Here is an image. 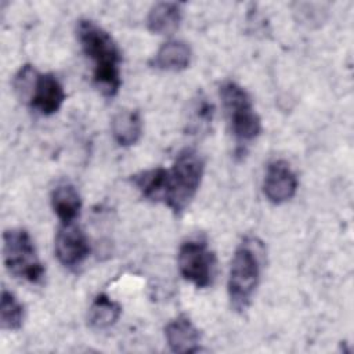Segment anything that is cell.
Wrapping results in <instances>:
<instances>
[{
	"label": "cell",
	"instance_id": "8fae6325",
	"mask_svg": "<svg viewBox=\"0 0 354 354\" xmlns=\"http://www.w3.org/2000/svg\"><path fill=\"white\" fill-rule=\"evenodd\" d=\"M191 48L181 40H170L160 46L149 65L159 71L180 72L188 68L191 62Z\"/></svg>",
	"mask_w": 354,
	"mask_h": 354
},
{
	"label": "cell",
	"instance_id": "5bb4252c",
	"mask_svg": "<svg viewBox=\"0 0 354 354\" xmlns=\"http://www.w3.org/2000/svg\"><path fill=\"white\" fill-rule=\"evenodd\" d=\"M112 137L120 147L134 145L142 134V120L136 109L119 111L111 122Z\"/></svg>",
	"mask_w": 354,
	"mask_h": 354
},
{
	"label": "cell",
	"instance_id": "ba28073f",
	"mask_svg": "<svg viewBox=\"0 0 354 354\" xmlns=\"http://www.w3.org/2000/svg\"><path fill=\"white\" fill-rule=\"evenodd\" d=\"M66 98L64 86L53 73H36L26 101L39 113L48 116L62 106Z\"/></svg>",
	"mask_w": 354,
	"mask_h": 354
},
{
	"label": "cell",
	"instance_id": "52a82bcc",
	"mask_svg": "<svg viewBox=\"0 0 354 354\" xmlns=\"http://www.w3.org/2000/svg\"><path fill=\"white\" fill-rule=\"evenodd\" d=\"M55 256L58 261L66 268H76L90 254V245L86 234L80 227L62 224L55 236Z\"/></svg>",
	"mask_w": 354,
	"mask_h": 354
},
{
	"label": "cell",
	"instance_id": "9c48e42d",
	"mask_svg": "<svg viewBox=\"0 0 354 354\" xmlns=\"http://www.w3.org/2000/svg\"><path fill=\"white\" fill-rule=\"evenodd\" d=\"M297 189V177L290 165L282 159L268 163L263 191L266 198L274 205H282L290 201Z\"/></svg>",
	"mask_w": 354,
	"mask_h": 354
},
{
	"label": "cell",
	"instance_id": "7a4b0ae2",
	"mask_svg": "<svg viewBox=\"0 0 354 354\" xmlns=\"http://www.w3.org/2000/svg\"><path fill=\"white\" fill-rule=\"evenodd\" d=\"M205 171L203 158L192 148H185L176 156L171 169H167L163 203L174 213L181 214L195 198Z\"/></svg>",
	"mask_w": 354,
	"mask_h": 354
},
{
	"label": "cell",
	"instance_id": "277c9868",
	"mask_svg": "<svg viewBox=\"0 0 354 354\" xmlns=\"http://www.w3.org/2000/svg\"><path fill=\"white\" fill-rule=\"evenodd\" d=\"M220 97L235 140L241 144L253 141L261 133V120L249 93L238 83L227 80L220 86Z\"/></svg>",
	"mask_w": 354,
	"mask_h": 354
},
{
	"label": "cell",
	"instance_id": "4fadbf2b",
	"mask_svg": "<svg viewBox=\"0 0 354 354\" xmlns=\"http://www.w3.org/2000/svg\"><path fill=\"white\" fill-rule=\"evenodd\" d=\"M51 206L62 224H71L82 209L80 194L71 183H61L51 192Z\"/></svg>",
	"mask_w": 354,
	"mask_h": 354
},
{
	"label": "cell",
	"instance_id": "e0dca14e",
	"mask_svg": "<svg viewBox=\"0 0 354 354\" xmlns=\"http://www.w3.org/2000/svg\"><path fill=\"white\" fill-rule=\"evenodd\" d=\"M24 306L18 301V299L8 292L7 289L1 290V301H0V324L3 329L7 330H18L24 324Z\"/></svg>",
	"mask_w": 354,
	"mask_h": 354
},
{
	"label": "cell",
	"instance_id": "6da1fadb",
	"mask_svg": "<svg viewBox=\"0 0 354 354\" xmlns=\"http://www.w3.org/2000/svg\"><path fill=\"white\" fill-rule=\"evenodd\" d=\"M76 37L83 53L93 61V80L105 97L118 94L120 79V50L112 36L91 19H79Z\"/></svg>",
	"mask_w": 354,
	"mask_h": 354
},
{
	"label": "cell",
	"instance_id": "3957f363",
	"mask_svg": "<svg viewBox=\"0 0 354 354\" xmlns=\"http://www.w3.org/2000/svg\"><path fill=\"white\" fill-rule=\"evenodd\" d=\"M260 279V254L254 239H245L236 248L228 274V297L235 311H245Z\"/></svg>",
	"mask_w": 354,
	"mask_h": 354
},
{
	"label": "cell",
	"instance_id": "5b68a950",
	"mask_svg": "<svg viewBox=\"0 0 354 354\" xmlns=\"http://www.w3.org/2000/svg\"><path fill=\"white\" fill-rule=\"evenodd\" d=\"M3 259L14 277L30 283L43 281L46 270L26 230L11 228L3 234Z\"/></svg>",
	"mask_w": 354,
	"mask_h": 354
},
{
	"label": "cell",
	"instance_id": "30bf717a",
	"mask_svg": "<svg viewBox=\"0 0 354 354\" xmlns=\"http://www.w3.org/2000/svg\"><path fill=\"white\" fill-rule=\"evenodd\" d=\"M167 346L173 353H195L199 350L201 333L187 315H178L165 328Z\"/></svg>",
	"mask_w": 354,
	"mask_h": 354
},
{
	"label": "cell",
	"instance_id": "ac0fdd59",
	"mask_svg": "<svg viewBox=\"0 0 354 354\" xmlns=\"http://www.w3.org/2000/svg\"><path fill=\"white\" fill-rule=\"evenodd\" d=\"M191 111H192V116L189 123L195 130L198 129L201 130L202 127L209 126V123L213 119V105L205 97L199 95V98L195 100Z\"/></svg>",
	"mask_w": 354,
	"mask_h": 354
},
{
	"label": "cell",
	"instance_id": "8992f818",
	"mask_svg": "<svg viewBox=\"0 0 354 354\" xmlns=\"http://www.w3.org/2000/svg\"><path fill=\"white\" fill-rule=\"evenodd\" d=\"M183 278L199 289L213 283L216 275V254L203 239H189L181 243L177 254Z\"/></svg>",
	"mask_w": 354,
	"mask_h": 354
},
{
	"label": "cell",
	"instance_id": "2e32d148",
	"mask_svg": "<svg viewBox=\"0 0 354 354\" xmlns=\"http://www.w3.org/2000/svg\"><path fill=\"white\" fill-rule=\"evenodd\" d=\"M167 169L153 167L131 176V183L140 194L152 202H163Z\"/></svg>",
	"mask_w": 354,
	"mask_h": 354
},
{
	"label": "cell",
	"instance_id": "7c38bea8",
	"mask_svg": "<svg viewBox=\"0 0 354 354\" xmlns=\"http://www.w3.org/2000/svg\"><path fill=\"white\" fill-rule=\"evenodd\" d=\"M183 19V7L180 3L162 1L151 7L147 17L148 30L155 35L173 33Z\"/></svg>",
	"mask_w": 354,
	"mask_h": 354
},
{
	"label": "cell",
	"instance_id": "9a60e30c",
	"mask_svg": "<svg viewBox=\"0 0 354 354\" xmlns=\"http://www.w3.org/2000/svg\"><path fill=\"white\" fill-rule=\"evenodd\" d=\"M120 314H122L120 304L112 300L108 295L100 293L94 297L88 308V314H87L88 325L93 329H98V330L108 329L116 324Z\"/></svg>",
	"mask_w": 354,
	"mask_h": 354
}]
</instances>
